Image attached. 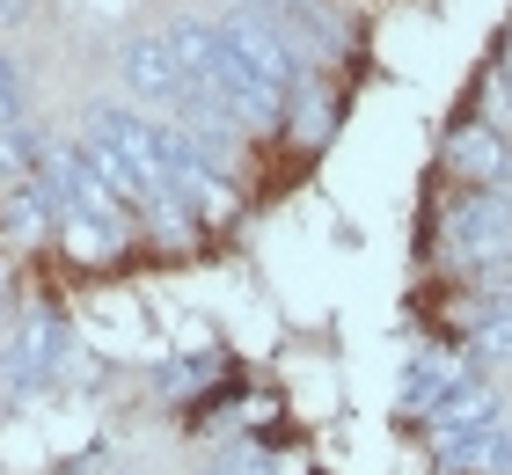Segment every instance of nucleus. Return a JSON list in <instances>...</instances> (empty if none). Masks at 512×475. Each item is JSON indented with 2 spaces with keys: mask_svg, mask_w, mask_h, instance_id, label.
<instances>
[{
  "mask_svg": "<svg viewBox=\"0 0 512 475\" xmlns=\"http://www.w3.org/2000/svg\"><path fill=\"white\" fill-rule=\"evenodd\" d=\"M81 154L96 161V176L118 190L125 205H147L154 190H169V183H161V154H154V125H147V117H132V110H118V103L88 110Z\"/></svg>",
  "mask_w": 512,
  "mask_h": 475,
  "instance_id": "nucleus-1",
  "label": "nucleus"
},
{
  "mask_svg": "<svg viewBox=\"0 0 512 475\" xmlns=\"http://www.w3.org/2000/svg\"><path fill=\"white\" fill-rule=\"evenodd\" d=\"M447 249L476 278L512 271V205H505V190H469V198L447 212Z\"/></svg>",
  "mask_w": 512,
  "mask_h": 475,
  "instance_id": "nucleus-2",
  "label": "nucleus"
},
{
  "mask_svg": "<svg viewBox=\"0 0 512 475\" xmlns=\"http://www.w3.org/2000/svg\"><path fill=\"white\" fill-rule=\"evenodd\" d=\"M74 366H81V344H74V329H66L59 315H22L8 329V359H0V373H8L15 395L52 388V380H66Z\"/></svg>",
  "mask_w": 512,
  "mask_h": 475,
  "instance_id": "nucleus-3",
  "label": "nucleus"
},
{
  "mask_svg": "<svg viewBox=\"0 0 512 475\" xmlns=\"http://www.w3.org/2000/svg\"><path fill=\"white\" fill-rule=\"evenodd\" d=\"M118 74H125L132 95H147V103H176L183 110L198 95V81H191V66L176 59L169 30H161V37H125L118 44Z\"/></svg>",
  "mask_w": 512,
  "mask_h": 475,
  "instance_id": "nucleus-4",
  "label": "nucleus"
},
{
  "mask_svg": "<svg viewBox=\"0 0 512 475\" xmlns=\"http://www.w3.org/2000/svg\"><path fill=\"white\" fill-rule=\"evenodd\" d=\"M447 169L469 183V190H505L512 183V147L498 125H483V117H469V125L447 132Z\"/></svg>",
  "mask_w": 512,
  "mask_h": 475,
  "instance_id": "nucleus-5",
  "label": "nucleus"
},
{
  "mask_svg": "<svg viewBox=\"0 0 512 475\" xmlns=\"http://www.w3.org/2000/svg\"><path fill=\"white\" fill-rule=\"evenodd\" d=\"M476 380V359L469 351H417V359L403 366V417L425 424L439 402H447L454 388H469Z\"/></svg>",
  "mask_w": 512,
  "mask_h": 475,
  "instance_id": "nucleus-6",
  "label": "nucleus"
},
{
  "mask_svg": "<svg viewBox=\"0 0 512 475\" xmlns=\"http://www.w3.org/2000/svg\"><path fill=\"white\" fill-rule=\"evenodd\" d=\"M469 359L476 366H512V293L476 300V315H469Z\"/></svg>",
  "mask_w": 512,
  "mask_h": 475,
  "instance_id": "nucleus-7",
  "label": "nucleus"
},
{
  "mask_svg": "<svg viewBox=\"0 0 512 475\" xmlns=\"http://www.w3.org/2000/svg\"><path fill=\"white\" fill-rule=\"evenodd\" d=\"M0 227H8L15 242H37V234L59 227V212H52V198L37 190V176H22V183L0 190Z\"/></svg>",
  "mask_w": 512,
  "mask_h": 475,
  "instance_id": "nucleus-8",
  "label": "nucleus"
},
{
  "mask_svg": "<svg viewBox=\"0 0 512 475\" xmlns=\"http://www.w3.org/2000/svg\"><path fill=\"white\" fill-rule=\"evenodd\" d=\"M37 161H44L37 132L22 125V117H0V183H22V176H37Z\"/></svg>",
  "mask_w": 512,
  "mask_h": 475,
  "instance_id": "nucleus-9",
  "label": "nucleus"
},
{
  "mask_svg": "<svg viewBox=\"0 0 512 475\" xmlns=\"http://www.w3.org/2000/svg\"><path fill=\"white\" fill-rule=\"evenodd\" d=\"M0 117H22V66L0 52Z\"/></svg>",
  "mask_w": 512,
  "mask_h": 475,
  "instance_id": "nucleus-10",
  "label": "nucleus"
},
{
  "mask_svg": "<svg viewBox=\"0 0 512 475\" xmlns=\"http://www.w3.org/2000/svg\"><path fill=\"white\" fill-rule=\"evenodd\" d=\"M235 8H249V15H278V22H293V15H308L315 0H235Z\"/></svg>",
  "mask_w": 512,
  "mask_h": 475,
  "instance_id": "nucleus-11",
  "label": "nucleus"
},
{
  "mask_svg": "<svg viewBox=\"0 0 512 475\" xmlns=\"http://www.w3.org/2000/svg\"><path fill=\"white\" fill-rule=\"evenodd\" d=\"M213 475H264V461H220Z\"/></svg>",
  "mask_w": 512,
  "mask_h": 475,
  "instance_id": "nucleus-12",
  "label": "nucleus"
},
{
  "mask_svg": "<svg viewBox=\"0 0 512 475\" xmlns=\"http://www.w3.org/2000/svg\"><path fill=\"white\" fill-rule=\"evenodd\" d=\"M30 15V0H0V22H22Z\"/></svg>",
  "mask_w": 512,
  "mask_h": 475,
  "instance_id": "nucleus-13",
  "label": "nucleus"
},
{
  "mask_svg": "<svg viewBox=\"0 0 512 475\" xmlns=\"http://www.w3.org/2000/svg\"><path fill=\"white\" fill-rule=\"evenodd\" d=\"M0 322H8V278H0Z\"/></svg>",
  "mask_w": 512,
  "mask_h": 475,
  "instance_id": "nucleus-14",
  "label": "nucleus"
}]
</instances>
